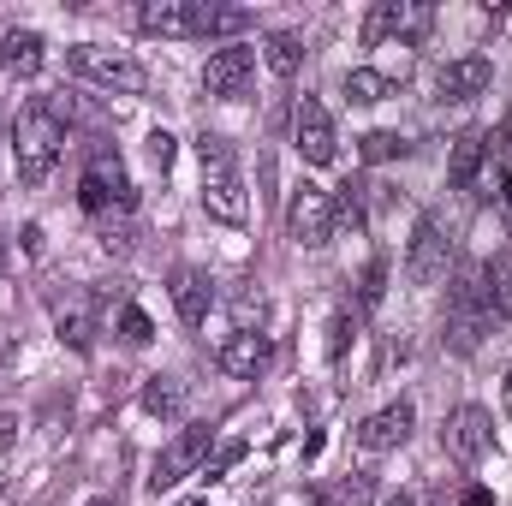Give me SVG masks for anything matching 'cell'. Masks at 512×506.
<instances>
[{
    "label": "cell",
    "instance_id": "obj_1",
    "mask_svg": "<svg viewBox=\"0 0 512 506\" xmlns=\"http://www.w3.org/2000/svg\"><path fill=\"white\" fill-rule=\"evenodd\" d=\"M60 149H66V120H60V108H54V102H24L18 120H12V161H18V179H24V185H42V179L54 173Z\"/></svg>",
    "mask_w": 512,
    "mask_h": 506
},
{
    "label": "cell",
    "instance_id": "obj_2",
    "mask_svg": "<svg viewBox=\"0 0 512 506\" xmlns=\"http://www.w3.org/2000/svg\"><path fill=\"white\" fill-rule=\"evenodd\" d=\"M197 155H203V209L227 227H245L251 203H245V179H239V155L221 131H197Z\"/></svg>",
    "mask_w": 512,
    "mask_h": 506
},
{
    "label": "cell",
    "instance_id": "obj_3",
    "mask_svg": "<svg viewBox=\"0 0 512 506\" xmlns=\"http://www.w3.org/2000/svg\"><path fill=\"white\" fill-rule=\"evenodd\" d=\"M489 328H495V310H489L483 274H477V268H459V274H453V292H447V346H453L459 358H471Z\"/></svg>",
    "mask_w": 512,
    "mask_h": 506
},
{
    "label": "cell",
    "instance_id": "obj_4",
    "mask_svg": "<svg viewBox=\"0 0 512 506\" xmlns=\"http://www.w3.org/2000/svg\"><path fill=\"white\" fill-rule=\"evenodd\" d=\"M78 203L102 221V215H131L137 209V191H131V173L120 167V155L114 149H90V167H84V179H78Z\"/></svg>",
    "mask_w": 512,
    "mask_h": 506
},
{
    "label": "cell",
    "instance_id": "obj_5",
    "mask_svg": "<svg viewBox=\"0 0 512 506\" xmlns=\"http://www.w3.org/2000/svg\"><path fill=\"white\" fill-rule=\"evenodd\" d=\"M66 66H72L78 78H90V84H102V90H120V96H137V90H143V66L131 60L126 48H102V42H78V48L66 54Z\"/></svg>",
    "mask_w": 512,
    "mask_h": 506
},
{
    "label": "cell",
    "instance_id": "obj_6",
    "mask_svg": "<svg viewBox=\"0 0 512 506\" xmlns=\"http://www.w3.org/2000/svg\"><path fill=\"white\" fill-rule=\"evenodd\" d=\"M209 441H215V429H209V423H185V429L167 441V453L155 459V471H149V489H155V495H167L173 483L197 477V471H203V459H209Z\"/></svg>",
    "mask_w": 512,
    "mask_h": 506
},
{
    "label": "cell",
    "instance_id": "obj_7",
    "mask_svg": "<svg viewBox=\"0 0 512 506\" xmlns=\"http://www.w3.org/2000/svg\"><path fill=\"white\" fill-rule=\"evenodd\" d=\"M286 239L304 245V251H322L334 239V197L316 191V185L292 191V203H286Z\"/></svg>",
    "mask_w": 512,
    "mask_h": 506
},
{
    "label": "cell",
    "instance_id": "obj_8",
    "mask_svg": "<svg viewBox=\"0 0 512 506\" xmlns=\"http://www.w3.org/2000/svg\"><path fill=\"white\" fill-rule=\"evenodd\" d=\"M441 447H447L459 465L489 459V447H495V417H489L483 405H459V411H447V423H441Z\"/></svg>",
    "mask_w": 512,
    "mask_h": 506
},
{
    "label": "cell",
    "instance_id": "obj_9",
    "mask_svg": "<svg viewBox=\"0 0 512 506\" xmlns=\"http://www.w3.org/2000/svg\"><path fill=\"white\" fill-rule=\"evenodd\" d=\"M292 137H298V155H304L310 167H328V161L340 155L334 120H328V108H322L316 96H298V108H292Z\"/></svg>",
    "mask_w": 512,
    "mask_h": 506
},
{
    "label": "cell",
    "instance_id": "obj_10",
    "mask_svg": "<svg viewBox=\"0 0 512 506\" xmlns=\"http://www.w3.org/2000/svg\"><path fill=\"white\" fill-rule=\"evenodd\" d=\"M256 78V48L245 42H227V48H215L209 54V66H203V90L209 96H221V102H233V96H245Z\"/></svg>",
    "mask_w": 512,
    "mask_h": 506
},
{
    "label": "cell",
    "instance_id": "obj_11",
    "mask_svg": "<svg viewBox=\"0 0 512 506\" xmlns=\"http://www.w3.org/2000/svg\"><path fill=\"white\" fill-rule=\"evenodd\" d=\"M447 262H453V245H447V233H441V221H417V233H411V251H405V274L417 280V286H435V280H447Z\"/></svg>",
    "mask_w": 512,
    "mask_h": 506
},
{
    "label": "cell",
    "instance_id": "obj_12",
    "mask_svg": "<svg viewBox=\"0 0 512 506\" xmlns=\"http://www.w3.org/2000/svg\"><path fill=\"white\" fill-rule=\"evenodd\" d=\"M411 429H417V405H411V399H393L376 417L358 423V447H364V453H393V447L411 441Z\"/></svg>",
    "mask_w": 512,
    "mask_h": 506
},
{
    "label": "cell",
    "instance_id": "obj_13",
    "mask_svg": "<svg viewBox=\"0 0 512 506\" xmlns=\"http://www.w3.org/2000/svg\"><path fill=\"white\" fill-rule=\"evenodd\" d=\"M167 298H173V310H179V322L185 328H203L209 322V310H215V280L203 274V268H173L167 274Z\"/></svg>",
    "mask_w": 512,
    "mask_h": 506
},
{
    "label": "cell",
    "instance_id": "obj_14",
    "mask_svg": "<svg viewBox=\"0 0 512 506\" xmlns=\"http://www.w3.org/2000/svg\"><path fill=\"white\" fill-rule=\"evenodd\" d=\"M489 84H495L489 54H459V60H447V66H441V78H435L441 102H477Z\"/></svg>",
    "mask_w": 512,
    "mask_h": 506
},
{
    "label": "cell",
    "instance_id": "obj_15",
    "mask_svg": "<svg viewBox=\"0 0 512 506\" xmlns=\"http://www.w3.org/2000/svg\"><path fill=\"white\" fill-rule=\"evenodd\" d=\"M227 376L239 381H256L268 364H274V340L268 334H251V328H239V334H227V346H221V358H215Z\"/></svg>",
    "mask_w": 512,
    "mask_h": 506
},
{
    "label": "cell",
    "instance_id": "obj_16",
    "mask_svg": "<svg viewBox=\"0 0 512 506\" xmlns=\"http://www.w3.org/2000/svg\"><path fill=\"white\" fill-rule=\"evenodd\" d=\"M137 30L143 36H197V0H143Z\"/></svg>",
    "mask_w": 512,
    "mask_h": 506
},
{
    "label": "cell",
    "instance_id": "obj_17",
    "mask_svg": "<svg viewBox=\"0 0 512 506\" xmlns=\"http://www.w3.org/2000/svg\"><path fill=\"white\" fill-rule=\"evenodd\" d=\"M483 161H489V137L483 131H459L453 137V161H447V185L453 191H471L477 173H483Z\"/></svg>",
    "mask_w": 512,
    "mask_h": 506
},
{
    "label": "cell",
    "instance_id": "obj_18",
    "mask_svg": "<svg viewBox=\"0 0 512 506\" xmlns=\"http://www.w3.org/2000/svg\"><path fill=\"white\" fill-rule=\"evenodd\" d=\"M42 60H48V42H42L36 30H6V42H0V66H6V72L36 78V72H42Z\"/></svg>",
    "mask_w": 512,
    "mask_h": 506
},
{
    "label": "cell",
    "instance_id": "obj_19",
    "mask_svg": "<svg viewBox=\"0 0 512 506\" xmlns=\"http://www.w3.org/2000/svg\"><path fill=\"white\" fill-rule=\"evenodd\" d=\"M256 12L245 6H215V0H197V36L209 42V36H239V30H251Z\"/></svg>",
    "mask_w": 512,
    "mask_h": 506
},
{
    "label": "cell",
    "instance_id": "obj_20",
    "mask_svg": "<svg viewBox=\"0 0 512 506\" xmlns=\"http://www.w3.org/2000/svg\"><path fill=\"white\" fill-rule=\"evenodd\" d=\"M262 60H268L274 78H292V72L304 66V36H298V30H268V36H262Z\"/></svg>",
    "mask_w": 512,
    "mask_h": 506
},
{
    "label": "cell",
    "instance_id": "obj_21",
    "mask_svg": "<svg viewBox=\"0 0 512 506\" xmlns=\"http://www.w3.org/2000/svg\"><path fill=\"white\" fill-rule=\"evenodd\" d=\"M370 495H376V477L352 471V477H340L328 489H310V506H370Z\"/></svg>",
    "mask_w": 512,
    "mask_h": 506
},
{
    "label": "cell",
    "instance_id": "obj_22",
    "mask_svg": "<svg viewBox=\"0 0 512 506\" xmlns=\"http://www.w3.org/2000/svg\"><path fill=\"white\" fill-rule=\"evenodd\" d=\"M477 274H483V292H489V310H495V322H512V256L483 262Z\"/></svg>",
    "mask_w": 512,
    "mask_h": 506
},
{
    "label": "cell",
    "instance_id": "obj_23",
    "mask_svg": "<svg viewBox=\"0 0 512 506\" xmlns=\"http://www.w3.org/2000/svg\"><path fill=\"white\" fill-rule=\"evenodd\" d=\"M54 328H60V340H66L72 352H90V346H96V322H90V310H84L78 298L54 310Z\"/></svg>",
    "mask_w": 512,
    "mask_h": 506
},
{
    "label": "cell",
    "instance_id": "obj_24",
    "mask_svg": "<svg viewBox=\"0 0 512 506\" xmlns=\"http://www.w3.org/2000/svg\"><path fill=\"white\" fill-rule=\"evenodd\" d=\"M387 96H393V78L370 72V66H352V72H346V102H352V108H376Z\"/></svg>",
    "mask_w": 512,
    "mask_h": 506
},
{
    "label": "cell",
    "instance_id": "obj_25",
    "mask_svg": "<svg viewBox=\"0 0 512 506\" xmlns=\"http://www.w3.org/2000/svg\"><path fill=\"white\" fill-rule=\"evenodd\" d=\"M143 411H155V417H179L185 411V387L173 376H149L143 381Z\"/></svg>",
    "mask_w": 512,
    "mask_h": 506
},
{
    "label": "cell",
    "instance_id": "obj_26",
    "mask_svg": "<svg viewBox=\"0 0 512 506\" xmlns=\"http://www.w3.org/2000/svg\"><path fill=\"white\" fill-rule=\"evenodd\" d=\"M411 143L399 137V131H364L358 137V161H370V167H382V161H399Z\"/></svg>",
    "mask_w": 512,
    "mask_h": 506
},
{
    "label": "cell",
    "instance_id": "obj_27",
    "mask_svg": "<svg viewBox=\"0 0 512 506\" xmlns=\"http://www.w3.org/2000/svg\"><path fill=\"white\" fill-rule=\"evenodd\" d=\"M393 18H399V0H376V6L364 12V30H358L364 48H382L387 36H393Z\"/></svg>",
    "mask_w": 512,
    "mask_h": 506
},
{
    "label": "cell",
    "instance_id": "obj_28",
    "mask_svg": "<svg viewBox=\"0 0 512 506\" xmlns=\"http://www.w3.org/2000/svg\"><path fill=\"white\" fill-rule=\"evenodd\" d=\"M364 185H340V197H334V227H352V233H364Z\"/></svg>",
    "mask_w": 512,
    "mask_h": 506
},
{
    "label": "cell",
    "instance_id": "obj_29",
    "mask_svg": "<svg viewBox=\"0 0 512 506\" xmlns=\"http://www.w3.org/2000/svg\"><path fill=\"white\" fill-rule=\"evenodd\" d=\"M239 459H245V441H221V447L203 459V471H197V477H203V483H221V477H227Z\"/></svg>",
    "mask_w": 512,
    "mask_h": 506
},
{
    "label": "cell",
    "instance_id": "obj_30",
    "mask_svg": "<svg viewBox=\"0 0 512 506\" xmlns=\"http://www.w3.org/2000/svg\"><path fill=\"white\" fill-rule=\"evenodd\" d=\"M96 233H102V251H114V256H131V245H137L126 215H102V221H96Z\"/></svg>",
    "mask_w": 512,
    "mask_h": 506
},
{
    "label": "cell",
    "instance_id": "obj_31",
    "mask_svg": "<svg viewBox=\"0 0 512 506\" xmlns=\"http://www.w3.org/2000/svg\"><path fill=\"white\" fill-rule=\"evenodd\" d=\"M429 30V6H417V0H399V18H393V36H405V42H417Z\"/></svg>",
    "mask_w": 512,
    "mask_h": 506
},
{
    "label": "cell",
    "instance_id": "obj_32",
    "mask_svg": "<svg viewBox=\"0 0 512 506\" xmlns=\"http://www.w3.org/2000/svg\"><path fill=\"white\" fill-rule=\"evenodd\" d=\"M120 340H126V346H149V340H155V322H149L137 304H126V310H120Z\"/></svg>",
    "mask_w": 512,
    "mask_h": 506
},
{
    "label": "cell",
    "instance_id": "obj_33",
    "mask_svg": "<svg viewBox=\"0 0 512 506\" xmlns=\"http://www.w3.org/2000/svg\"><path fill=\"white\" fill-rule=\"evenodd\" d=\"M382 292H387V262L376 256V262L364 268V280H358V298H364V310H376V304H382Z\"/></svg>",
    "mask_w": 512,
    "mask_h": 506
},
{
    "label": "cell",
    "instance_id": "obj_34",
    "mask_svg": "<svg viewBox=\"0 0 512 506\" xmlns=\"http://www.w3.org/2000/svg\"><path fill=\"white\" fill-rule=\"evenodd\" d=\"M346 346H352V316H346V310H340V316H334V322H328V358H334V364H340V358H346Z\"/></svg>",
    "mask_w": 512,
    "mask_h": 506
},
{
    "label": "cell",
    "instance_id": "obj_35",
    "mask_svg": "<svg viewBox=\"0 0 512 506\" xmlns=\"http://www.w3.org/2000/svg\"><path fill=\"white\" fill-rule=\"evenodd\" d=\"M489 155H495L501 167H512V102H507V120H501V131L489 137Z\"/></svg>",
    "mask_w": 512,
    "mask_h": 506
},
{
    "label": "cell",
    "instance_id": "obj_36",
    "mask_svg": "<svg viewBox=\"0 0 512 506\" xmlns=\"http://www.w3.org/2000/svg\"><path fill=\"white\" fill-rule=\"evenodd\" d=\"M149 161H155L161 173L173 167V137H167V131H149Z\"/></svg>",
    "mask_w": 512,
    "mask_h": 506
},
{
    "label": "cell",
    "instance_id": "obj_37",
    "mask_svg": "<svg viewBox=\"0 0 512 506\" xmlns=\"http://www.w3.org/2000/svg\"><path fill=\"white\" fill-rule=\"evenodd\" d=\"M501 209L512 215V167H501Z\"/></svg>",
    "mask_w": 512,
    "mask_h": 506
},
{
    "label": "cell",
    "instance_id": "obj_38",
    "mask_svg": "<svg viewBox=\"0 0 512 506\" xmlns=\"http://www.w3.org/2000/svg\"><path fill=\"white\" fill-rule=\"evenodd\" d=\"M465 506H495V495H489V489H471V495H465Z\"/></svg>",
    "mask_w": 512,
    "mask_h": 506
},
{
    "label": "cell",
    "instance_id": "obj_39",
    "mask_svg": "<svg viewBox=\"0 0 512 506\" xmlns=\"http://www.w3.org/2000/svg\"><path fill=\"white\" fill-rule=\"evenodd\" d=\"M501 405H507V417H512V364H507V387H501Z\"/></svg>",
    "mask_w": 512,
    "mask_h": 506
},
{
    "label": "cell",
    "instance_id": "obj_40",
    "mask_svg": "<svg viewBox=\"0 0 512 506\" xmlns=\"http://www.w3.org/2000/svg\"><path fill=\"white\" fill-rule=\"evenodd\" d=\"M382 506H417V495H387Z\"/></svg>",
    "mask_w": 512,
    "mask_h": 506
},
{
    "label": "cell",
    "instance_id": "obj_41",
    "mask_svg": "<svg viewBox=\"0 0 512 506\" xmlns=\"http://www.w3.org/2000/svg\"><path fill=\"white\" fill-rule=\"evenodd\" d=\"M84 506H114V501H84Z\"/></svg>",
    "mask_w": 512,
    "mask_h": 506
}]
</instances>
